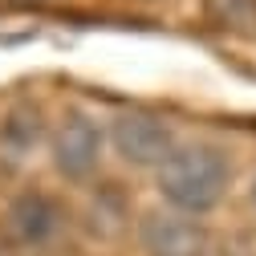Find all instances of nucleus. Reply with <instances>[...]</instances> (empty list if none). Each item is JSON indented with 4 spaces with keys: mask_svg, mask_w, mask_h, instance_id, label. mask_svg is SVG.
<instances>
[{
    "mask_svg": "<svg viewBox=\"0 0 256 256\" xmlns=\"http://www.w3.org/2000/svg\"><path fill=\"white\" fill-rule=\"evenodd\" d=\"M45 138V118L37 106H12L0 122V163L4 167H20L28 154L37 150V142Z\"/></svg>",
    "mask_w": 256,
    "mask_h": 256,
    "instance_id": "423d86ee",
    "label": "nucleus"
},
{
    "mask_svg": "<svg viewBox=\"0 0 256 256\" xmlns=\"http://www.w3.org/2000/svg\"><path fill=\"white\" fill-rule=\"evenodd\" d=\"M4 228H8V240L20 248H45L66 228V208L45 191H20L4 212Z\"/></svg>",
    "mask_w": 256,
    "mask_h": 256,
    "instance_id": "39448f33",
    "label": "nucleus"
},
{
    "mask_svg": "<svg viewBox=\"0 0 256 256\" xmlns=\"http://www.w3.org/2000/svg\"><path fill=\"white\" fill-rule=\"evenodd\" d=\"M138 244L146 256H208L212 232L200 216H183L175 208H154L138 220Z\"/></svg>",
    "mask_w": 256,
    "mask_h": 256,
    "instance_id": "20e7f679",
    "label": "nucleus"
},
{
    "mask_svg": "<svg viewBox=\"0 0 256 256\" xmlns=\"http://www.w3.org/2000/svg\"><path fill=\"white\" fill-rule=\"evenodd\" d=\"M49 154H53V171L61 179L70 183L90 179L102 158V126L86 110H66L49 134Z\"/></svg>",
    "mask_w": 256,
    "mask_h": 256,
    "instance_id": "7ed1b4c3",
    "label": "nucleus"
},
{
    "mask_svg": "<svg viewBox=\"0 0 256 256\" xmlns=\"http://www.w3.org/2000/svg\"><path fill=\"white\" fill-rule=\"evenodd\" d=\"M158 196L167 200V208L183 216H208L232 183V163L228 154L212 142H179L167 163L154 171Z\"/></svg>",
    "mask_w": 256,
    "mask_h": 256,
    "instance_id": "f257e3e1",
    "label": "nucleus"
},
{
    "mask_svg": "<svg viewBox=\"0 0 256 256\" xmlns=\"http://www.w3.org/2000/svg\"><path fill=\"white\" fill-rule=\"evenodd\" d=\"M110 146L126 167H163L167 154L179 146L175 130L167 118H158L150 110H122L110 122Z\"/></svg>",
    "mask_w": 256,
    "mask_h": 256,
    "instance_id": "f03ea898",
    "label": "nucleus"
}]
</instances>
